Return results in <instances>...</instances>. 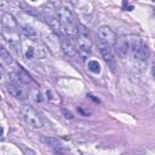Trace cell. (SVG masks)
Wrapping results in <instances>:
<instances>
[{
    "label": "cell",
    "mask_w": 155,
    "mask_h": 155,
    "mask_svg": "<svg viewBox=\"0 0 155 155\" xmlns=\"http://www.w3.org/2000/svg\"><path fill=\"white\" fill-rule=\"evenodd\" d=\"M57 15L62 25L63 31L71 38H78L79 36V24H76L75 18L71 13V11L68 7H59L57 10Z\"/></svg>",
    "instance_id": "cell-1"
},
{
    "label": "cell",
    "mask_w": 155,
    "mask_h": 155,
    "mask_svg": "<svg viewBox=\"0 0 155 155\" xmlns=\"http://www.w3.org/2000/svg\"><path fill=\"white\" fill-rule=\"evenodd\" d=\"M21 115L23 116L24 121H25L29 126H31V127H34V128H40V127H42V121H41V119H40V115H39V114L36 113V110L33 109L31 107L23 105V107L21 108Z\"/></svg>",
    "instance_id": "cell-2"
},
{
    "label": "cell",
    "mask_w": 155,
    "mask_h": 155,
    "mask_svg": "<svg viewBox=\"0 0 155 155\" xmlns=\"http://www.w3.org/2000/svg\"><path fill=\"white\" fill-rule=\"evenodd\" d=\"M97 46H98V50L104 59V62L107 63V65L110 68L111 71H115L116 70V61L114 58V54L111 52V48H110V45H108L107 42H103L101 41L99 39L97 40Z\"/></svg>",
    "instance_id": "cell-3"
},
{
    "label": "cell",
    "mask_w": 155,
    "mask_h": 155,
    "mask_svg": "<svg viewBox=\"0 0 155 155\" xmlns=\"http://www.w3.org/2000/svg\"><path fill=\"white\" fill-rule=\"evenodd\" d=\"M44 17L48 24V27L57 34H59L62 27H61V22H59V18H58V15L57 12L53 11L52 7H45L44 8Z\"/></svg>",
    "instance_id": "cell-4"
},
{
    "label": "cell",
    "mask_w": 155,
    "mask_h": 155,
    "mask_svg": "<svg viewBox=\"0 0 155 155\" xmlns=\"http://www.w3.org/2000/svg\"><path fill=\"white\" fill-rule=\"evenodd\" d=\"M76 48H78V53L82 58H87L91 54V52H92V46H91V39H90V36L79 35Z\"/></svg>",
    "instance_id": "cell-5"
},
{
    "label": "cell",
    "mask_w": 155,
    "mask_h": 155,
    "mask_svg": "<svg viewBox=\"0 0 155 155\" xmlns=\"http://www.w3.org/2000/svg\"><path fill=\"white\" fill-rule=\"evenodd\" d=\"M98 38L101 41L107 42L108 45H114L116 41V35L115 33L108 27V25H102L98 29Z\"/></svg>",
    "instance_id": "cell-6"
},
{
    "label": "cell",
    "mask_w": 155,
    "mask_h": 155,
    "mask_svg": "<svg viewBox=\"0 0 155 155\" xmlns=\"http://www.w3.org/2000/svg\"><path fill=\"white\" fill-rule=\"evenodd\" d=\"M128 41L125 36H120L116 39L115 44H114V50H115V53L117 57L120 58H125L126 54H127V51H128Z\"/></svg>",
    "instance_id": "cell-7"
},
{
    "label": "cell",
    "mask_w": 155,
    "mask_h": 155,
    "mask_svg": "<svg viewBox=\"0 0 155 155\" xmlns=\"http://www.w3.org/2000/svg\"><path fill=\"white\" fill-rule=\"evenodd\" d=\"M7 92H8L12 97H15V98H17V99H24V98H27V93H25V91L23 90V87H21L19 85L12 84V82H10V84L7 85Z\"/></svg>",
    "instance_id": "cell-8"
},
{
    "label": "cell",
    "mask_w": 155,
    "mask_h": 155,
    "mask_svg": "<svg viewBox=\"0 0 155 155\" xmlns=\"http://www.w3.org/2000/svg\"><path fill=\"white\" fill-rule=\"evenodd\" d=\"M150 56V52H149V48L148 46L142 41V44L133 51V57L138 61H147Z\"/></svg>",
    "instance_id": "cell-9"
},
{
    "label": "cell",
    "mask_w": 155,
    "mask_h": 155,
    "mask_svg": "<svg viewBox=\"0 0 155 155\" xmlns=\"http://www.w3.org/2000/svg\"><path fill=\"white\" fill-rule=\"evenodd\" d=\"M2 36H4V39H6V41L10 44V46L13 48V51L17 54H19L21 53V42H19L18 35L15 34V33H10L8 36L7 35H4V34H2Z\"/></svg>",
    "instance_id": "cell-10"
},
{
    "label": "cell",
    "mask_w": 155,
    "mask_h": 155,
    "mask_svg": "<svg viewBox=\"0 0 155 155\" xmlns=\"http://www.w3.org/2000/svg\"><path fill=\"white\" fill-rule=\"evenodd\" d=\"M62 48H63V52L65 53V56H68V57H74V56H76V53H78V48H76V46L74 45V42L71 41V39H65V40H63V42H62Z\"/></svg>",
    "instance_id": "cell-11"
},
{
    "label": "cell",
    "mask_w": 155,
    "mask_h": 155,
    "mask_svg": "<svg viewBox=\"0 0 155 155\" xmlns=\"http://www.w3.org/2000/svg\"><path fill=\"white\" fill-rule=\"evenodd\" d=\"M1 22H2V25L6 27V28H8V29H13V28L17 27L16 19H15L13 16H12L11 13H8V12L2 13V16H1Z\"/></svg>",
    "instance_id": "cell-12"
},
{
    "label": "cell",
    "mask_w": 155,
    "mask_h": 155,
    "mask_svg": "<svg viewBox=\"0 0 155 155\" xmlns=\"http://www.w3.org/2000/svg\"><path fill=\"white\" fill-rule=\"evenodd\" d=\"M41 140L44 143H46L47 145L50 147H53V148H59V142L56 139V138H52V137H46V136H41Z\"/></svg>",
    "instance_id": "cell-13"
},
{
    "label": "cell",
    "mask_w": 155,
    "mask_h": 155,
    "mask_svg": "<svg viewBox=\"0 0 155 155\" xmlns=\"http://www.w3.org/2000/svg\"><path fill=\"white\" fill-rule=\"evenodd\" d=\"M0 57L2 58V61H4L5 63H7V64H11V63H12V57H11V54L7 52V50H6L5 47H1V48H0Z\"/></svg>",
    "instance_id": "cell-14"
},
{
    "label": "cell",
    "mask_w": 155,
    "mask_h": 155,
    "mask_svg": "<svg viewBox=\"0 0 155 155\" xmlns=\"http://www.w3.org/2000/svg\"><path fill=\"white\" fill-rule=\"evenodd\" d=\"M87 65H88V69H90L92 73H96V74H98V73L101 71V65H99V63H98L97 61H94V59L90 61Z\"/></svg>",
    "instance_id": "cell-15"
},
{
    "label": "cell",
    "mask_w": 155,
    "mask_h": 155,
    "mask_svg": "<svg viewBox=\"0 0 155 155\" xmlns=\"http://www.w3.org/2000/svg\"><path fill=\"white\" fill-rule=\"evenodd\" d=\"M22 30H23L24 35L28 36V38H35V36H36V31H35L31 27H23Z\"/></svg>",
    "instance_id": "cell-16"
},
{
    "label": "cell",
    "mask_w": 155,
    "mask_h": 155,
    "mask_svg": "<svg viewBox=\"0 0 155 155\" xmlns=\"http://www.w3.org/2000/svg\"><path fill=\"white\" fill-rule=\"evenodd\" d=\"M34 53H35V56H36L38 58H40V59H42V58L46 56V52H45V50H44L41 46H38L36 48H34Z\"/></svg>",
    "instance_id": "cell-17"
},
{
    "label": "cell",
    "mask_w": 155,
    "mask_h": 155,
    "mask_svg": "<svg viewBox=\"0 0 155 155\" xmlns=\"http://www.w3.org/2000/svg\"><path fill=\"white\" fill-rule=\"evenodd\" d=\"M21 6H23L24 7V10L28 12V13H30V15H34V16H36L38 13H36V11L33 8V7H30V6H27L24 2H21Z\"/></svg>",
    "instance_id": "cell-18"
},
{
    "label": "cell",
    "mask_w": 155,
    "mask_h": 155,
    "mask_svg": "<svg viewBox=\"0 0 155 155\" xmlns=\"http://www.w3.org/2000/svg\"><path fill=\"white\" fill-rule=\"evenodd\" d=\"M35 56V53H34V47H28V50H27V52H25V57L27 58H33Z\"/></svg>",
    "instance_id": "cell-19"
},
{
    "label": "cell",
    "mask_w": 155,
    "mask_h": 155,
    "mask_svg": "<svg viewBox=\"0 0 155 155\" xmlns=\"http://www.w3.org/2000/svg\"><path fill=\"white\" fill-rule=\"evenodd\" d=\"M122 7H124L125 10H127V11H132V10H133V5H131V4L127 2V1H124V2H122Z\"/></svg>",
    "instance_id": "cell-20"
},
{
    "label": "cell",
    "mask_w": 155,
    "mask_h": 155,
    "mask_svg": "<svg viewBox=\"0 0 155 155\" xmlns=\"http://www.w3.org/2000/svg\"><path fill=\"white\" fill-rule=\"evenodd\" d=\"M62 111L64 113V115H65V117H67V119H73V115H71V113L67 111L65 109H62Z\"/></svg>",
    "instance_id": "cell-21"
},
{
    "label": "cell",
    "mask_w": 155,
    "mask_h": 155,
    "mask_svg": "<svg viewBox=\"0 0 155 155\" xmlns=\"http://www.w3.org/2000/svg\"><path fill=\"white\" fill-rule=\"evenodd\" d=\"M23 150H24V153H25L27 155H35V154H34V151H31V150H29V151H28L25 148H23Z\"/></svg>",
    "instance_id": "cell-22"
},
{
    "label": "cell",
    "mask_w": 155,
    "mask_h": 155,
    "mask_svg": "<svg viewBox=\"0 0 155 155\" xmlns=\"http://www.w3.org/2000/svg\"><path fill=\"white\" fill-rule=\"evenodd\" d=\"M153 76H154V78H155V65H154V67H153Z\"/></svg>",
    "instance_id": "cell-23"
},
{
    "label": "cell",
    "mask_w": 155,
    "mask_h": 155,
    "mask_svg": "<svg viewBox=\"0 0 155 155\" xmlns=\"http://www.w3.org/2000/svg\"><path fill=\"white\" fill-rule=\"evenodd\" d=\"M154 16H155V10H154Z\"/></svg>",
    "instance_id": "cell-24"
}]
</instances>
